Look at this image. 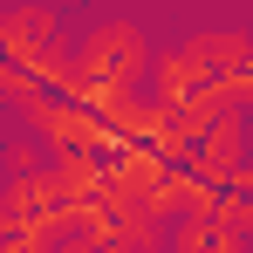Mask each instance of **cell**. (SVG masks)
<instances>
[{"label": "cell", "instance_id": "2", "mask_svg": "<svg viewBox=\"0 0 253 253\" xmlns=\"http://www.w3.org/2000/svg\"><path fill=\"white\" fill-rule=\"evenodd\" d=\"M171 253H247V240L226 233V226L206 219V212H185V219L171 226Z\"/></svg>", "mask_w": 253, "mask_h": 253}, {"label": "cell", "instance_id": "3", "mask_svg": "<svg viewBox=\"0 0 253 253\" xmlns=\"http://www.w3.org/2000/svg\"><path fill=\"white\" fill-rule=\"evenodd\" d=\"M35 247H55V240H35V233H28L14 212L0 206V253H35Z\"/></svg>", "mask_w": 253, "mask_h": 253}, {"label": "cell", "instance_id": "1", "mask_svg": "<svg viewBox=\"0 0 253 253\" xmlns=\"http://www.w3.org/2000/svg\"><path fill=\"white\" fill-rule=\"evenodd\" d=\"M69 76H76V89H130L144 76V35H137L130 21L89 28V42L76 48V62H69Z\"/></svg>", "mask_w": 253, "mask_h": 253}]
</instances>
